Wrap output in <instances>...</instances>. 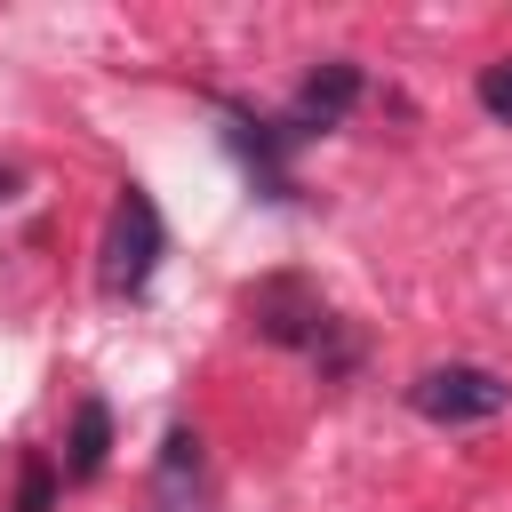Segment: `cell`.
I'll use <instances>...</instances> for the list:
<instances>
[{
	"instance_id": "52a82bcc",
	"label": "cell",
	"mask_w": 512,
	"mask_h": 512,
	"mask_svg": "<svg viewBox=\"0 0 512 512\" xmlns=\"http://www.w3.org/2000/svg\"><path fill=\"white\" fill-rule=\"evenodd\" d=\"M48 496H56V472L32 456V464H24V488H16V512H48Z\"/></svg>"
},
{
	"instance_id": "8992f818",
	"label": "cell",
	"mask_w": 512,
	"mask_h": 512,
	"mask_svg": "<svg viewBox=\"0 0 512 512\" xmlns=\"http://www.w3.org/2000/svg\"><path fill=\"white\" fill-rule=\"evenodd\" d=\"M480 112H488V120H512V56H496V64L480 72Z\"/></svg>"
},
{
	"instance_id": "277c9868",
	"label": "cell",
	"mask_w": 512,
	"mask_h": 512,
	"mask_svg": "<svg viewBox=\"0 0 512 512\" xmlns=\"http://www.w3.org/2000/svg\"><path fill=\"white\" fill-rule=\"evenodd\" d=\"M352 96H360V72H352V64H328V72H312V80H304V96H296V136H312V128H336Z\"/></svg>"
},
{
	"instance_id": "5b68a950",
	"label": "cell",
	"mask_w": 512,
	"mask_h": 512,
	"mask_svg": "<svg viewBox=\"0 0 512 512\" xmlns=\"http://www.w3.org/2000/svg\"><path fill=\"white\" fill-rule=\"evenodd\" d=\"M104 448H112V416H104V400H80V416H72V456H64V472H72V480H96V472H104Z\"/></svg>"
},
{
	"instance_id": "7a4b0ae2",
	"label": "cell",
	"mask_w": 512,
	"mask_h": 512,
	"mask_svg": "<svg viewBox=\"0 0 512 512\" xmlns=\"http://www.w3.org/2000/svg\"><path fill=\"white\" fill-rule=\"evenodd\" d=\"M408 400H416V416H424V424H488V416H504V408H512V384H504L496 368L448 360V368H424V376L408 384Z\"/></svg>"
},
{
	"instance_id": "6da1fadb",
	"label": "cell",
	"mask_w": 512,
	"mask_h": 512,
	"mask_svg": "<svg viewBox=\"0 0 512 512\" xmlns=\"http://www.w3.org/2000/svg\"><path fill=\"white\" fill-rule=\"evenodd\" d=\"M160 248H168V232H160V208H152V192H120L112 200V216H104V264H96V280H104V296H144V280L160 272Z\"/></svg>"
},
{
	"instance_id": "3957f363",
	"label": "cell",
	"mask_w": 512,
	"mask_h": 512,
	"mask_svg": "<svg viewBox=\"0 0 512 512\" xmlns=\"http://www.w3.org/2000/svg\"><path fill=\"white\" fill-rule=\"evenodd\" d=\"M248 312H256V328H264L272 344H320V336H328V304H320L312 288H296V280H264V288L248 296Z\"/></svg>"
}]
</instances>
